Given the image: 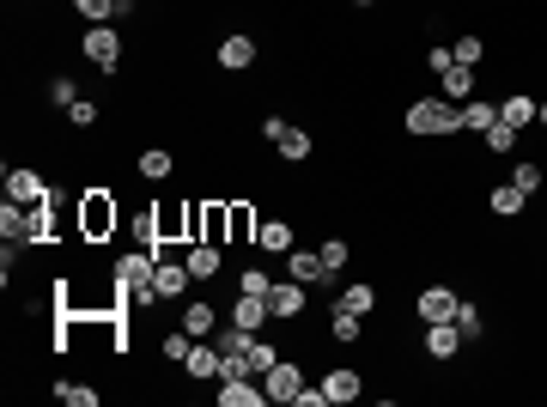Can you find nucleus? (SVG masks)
<instances>
[{
  "instance_id": "1",
  "label": "nucleus",
  "mask_w": 547,
  "mask_h": 407,
  "mask_svg": "<svg viewBox=\"0 0 547 407\" xmlns=\"http://www.w3.org/2000/svg\"><path fill=\"white\" fill-rule=\"evenodd\" d=\"M402 128L414 140H456V104L450 98H414L402 110Z\"/></svg>"
},
{
  "instance_id": "2",
  "label": "nucleus",
  "mask_w": 547,
  "mask_h": 407,
  "mask_svg": "<svg viewBox=\"0 0 547 407\" xmlns=\"http://www.w3.org/2000/svg\"><path fill=\"white\" fill-rule=\"evenodd\" d=\"M152 274H159V256H152V250L110 256V280L122 286V298H128V304H152Z\"/></svg>"
},
{
  "instance_id": "3",
  "label": "nucleus",
  "mask_w": 547,
  "mask_h": 407,
  "mask_svg": "<svg viewBox=\"0 0 547 407\" xmlns=\"http://www.w3.org/2000/svg\"><path fill=\"white\" fill-rule=\"evenodd\" d=\"M116 225H122L116 195H110V189H86V195H80V243H110Z\"/></svg>"
},
{
  "instance_id": "4",
  "label": "nucleus",
  "mask_w": 547,
  "mask_h": 407,
  "mask_svg": "<svg viewBox=\"0 0 547 407\" xmlns=\"http://www.w3.org/2000/svg\"><path fill=\"white\" fill-rule=\"evenodd\" d=\"M80 55H86L98 73H116V67H122V31H116V25H92L86 43H80Z\"/></svg>"
},
{
  "instance_id": "5",
  "label": "nucleus",
  "mask_w": 547,
  "mask_h": 407,
  "mask_svg": "<svg viewBox=\"0 0 547 407\" xmlns=\"http://www.w3.org/2000/svg\"><path fill=\"white\" fill-rule=\"evenodd\" d=\"M268 310H274V322H304V310H310V292H304V280H274L268 286Z\"/></svg>"
},
{
  "instance_id": "6",
  "label": "nucleus",
  "mask_w": 547,
  "mask_h": 407,
  "mask_svg": "<svg viewBox=\"0 0 547 407\" xmlns=\"http://www.w3.org/2000/svg\"><path fill=\"white\" fill-rule=\"evenodd\" d=\"M456 310H462V292H456V286H426V292L414 298V316H420V322H456Z\"/></svg>"
},
{
  "instance_id": "7",
  "label": "nucleus",
  "mask_w": 547,
  "mask_h": 407,
  "mask_svg": "<svg viewBox=\"0 0 547 407\" xmlns=\"http://www.w3.org/2000/svg\"><path fill=\"white\" fill-rule=\"evenodd\" d=\"M225 219H231V237H225V243H238V250H256V237H262V225H256V201L231 195V201H225Z\"/></svg>"
},
{
  "instance_id": "8",
  "label": "nucleus",
  "mask_w": 547,
  "mask_h": 407,
  "mask_svg": "<svg viewBox=\"0 0 547 407\" xmlns=\"http://www.w3.org/2000/svg\"><path fill=\"white\" fill-rule=\"evenodd\" d=\"M225 322H238V329L262 335L268 322H274V310H268V298H262V292H238V298H231V310H225Z\"/></svg>"
},
{
  "instance_id": "9",
  "label": "nucleus",
  "mask_w": 547,
  "mask_h": 407,
  "mask_svg": "<svg viewBox=\"0 0 547 407\" xmlns=\"http://www.w3.org/2000/svg\"><path fill=\"white\" fill-rule=\"evenodd\" d=\"M213 55H219V67H225V73H250L262 49H256V37H250V31H231V37H219V49H213Z\"/></svg>"
},
{
  "instance_id": "10",
  "label": "nucleus",
  "mask_w": 547,
  "mask_h": 407,
  "mask_svg": "<svg viewBox=\"0 0 547 407\" xmlns=\"http://www.w3.org/2000/svg\"><path fill=\"white\" fill-rule=\"evenodd\" d=\"M262 389H268V401H286V407H292V401L304 395V365H298V359H280V365L262 377Z\"/></svg>"
},
{
  "instance_id": "11",
  "label": "nucleus",
  "mask_w": 547,
  "mask_h": 407,
  "mask_svg": "<svg viewBox=\"0 0 547 407\" xmlns=\"http://www.w3.org/2000/svg\"><path fill=\"white\" fill-rule=\"evenodd\" d=\"M195 286V274H189V262H159V274H152V304H171V298H183Z\"/></svg>"
},
{
  "instance_id": "12",
  "label": "nucleus",
  "mask_w": 547,
  "mask_h": 407,
  "mask_svg": "<svg viewBox=\"0 0 547 407\" xmlns=\"http://www.w3.org/2000/svg\"><path fill=\"white\" fill-rule=\"evenodd\" d=\"M438 98H450V104H468V98H481V79H475V67L450 61V67L438 73Z\"/></svg>"
},
{
  "instance_id": "13",
  "label": "nucleus",
  "mask_w": 547,
  "mask_h": 407,
  "mask_svg": "<svg viewBox=\"0 0 547 407\" xmlns=\"http://www.w3.org/2000/svg\"><path fill=\"white\" fill-rule=\"evenodd\" d=\"M286 274L304 280V286H335V280H341V274L323 268V250H286Z\"/></svg>"
},
{
  "instance_id": "14",
  "label": "nucleus",
  "mask_w": 547,
  "mask_h": 407,
  "mask_svg": "<svg viewBox=\"0 0 547 407\" xmlns=\"http://www.w3.org/2000/svg\"><path fill=\"white\" fill-rule=\"evenodd\" d=\"M7 201H19V207H43V201H49V183H43L31 165H13V171H7Z\"/></svg>"
},
{
  "instance_id": "15",
  "label": "nucleus",
  "mask_w": 547,
  "mask_h": 407,
  "mask_svg": "<svg viewBox=\"0 0 547 407\" xmlns=\"http://www.w3.org/2000/svg\"><path fill=\"white\" fill-rule=\"evenodd\" d=\"M183 371H189L195 383H219V377H225V353H219L213 341H195L189 359H183Z\"/></svg>"
},
{
  "instance_id": "16",
  "label": "nucleus",
  "mask_w": 547,
  "mask_h": 407,
  "mask_svg": "<svg viewBox=\"0 0 547 407\" xmlns=\"http://www.w3.org/2000/svg\"><path fill=\"white\" fill-rule=\"evenodd\" d=\"M365 395V371H353V365H335V371H323V401H359Z\"/></svg>"
},
{
  "instance_id": "17",
  "label": "nucleus",
  "mask_w": 547,
  "mask_h": 407,
  "mask_svg": "<svg viewBox=\"0 0 547 407\" xmlns=\"http://www.w3.org/2000/svg\"><path fill=\"white\" fill-rule=\"evenodd\" d=\"M268 389L262 377H219V407H262Z\"/></svg>"
},
{
  "instance_id": "18",
  "label": "nucleus",
  "mask_w": 547,
  "mask_h": 407,
  "mask_svg": "<svg viewBox=\"0 0 547 407\" xmlns=\"http://www.w3.org/2000/svg\"><path fill=\"white\" fill-rule=\"evenodd\" d=\"M183 262H189L195 280H219V268H225V243H183Z\"/></svg>"
},
{
  "instance_id": "19",
  "label": "nucleus",
  "mask_w": 547,
  "mask_h": 407,
  "mask_svg": "<svg viewBox=\"0 0 547 407\" xmlns=\"http://www.w3.org/2000/svg\"><path fill=\"white\" fill-rule=\"evenodd\" d=\"M499 122V104L493 98H468V104H456V134H487Z\"/></svg>"
},
{
  "instance_id": "20",
  "label": "nucleus",
  "mask_w": 547,
  "mask_h": 407,
  "mask_svg": "<svg viewBox=\"0 0 547 407\" xmlns=\"http://www.w3.org/2000/svg\"><path fill=\"white\" fill-rule=\"evenodd\" d=\"M420 347H426V359L444 365V359L462 353V329H456V322H426V341H420Z\"/></svg>"
},
{
  "instance_id": "21",
  "label": "nucleus",
  "mask_w": 547,
  "mask_h": 407,
  "mask_svg": "<svg viewBox=\"0 0 547 407\" xmlns=\"http://www.w3.org/2000/svg\"><path fill=\"white\" fill-rule=\"evenodd\" d=\"M73 13H80L86 25H116V19H128L134 13V0H67Z\"/></svg>"
},
{
  "instance_id": "22",
  "label": "nucleus",
  "mask_w": 547,
  "mask_h": 407,
  "mask_svg": "<svg viewBox=\"0 0 547 407\" xmlns=\"http://www.w3.org/2000/svg\"><path fill=\"white\" fill-rule=\"evenodd\" d=\"M535 110H541V98H529V92H505V98H499V122H511L517 134L535 128Z\"/></svg>"
},
{
  "instance_id": "23",
  "label": "nucleus",
  "mask_w": 547,
  "mask_h": 407,
  "mask_svg": "<svg viewBox=\"0 0 547 407\" xmlns=\"http://www.w3.org/2000/svg\"><path fill=\"white\" fill-rule=\"evenodd\" d=\"M183 329H189L195 341H207V335L219 329V310H213V298H189V304H183Z\"/></svg>"
},
{
  "instance_id": "24",
  "label": "nucleus",
  "mask_w": 547,
  "mask_h": 407,
  "mask_svg": "<svg viewBox=\"0 0 547 407\" xmlns=\"http://www.w3.org/2000/svg\"><path fill=\"white\" fill-rule=\"evenodd\" d=\"M329 341H335V347H359V341H365V316H353V310L335 304V310H329Z\"/></svg>"
},
{
  "instance_id": "25",
  "label": "nucleus",
  "mask_w": 547,
  "mask_h": 407,
  "mask_svg": "<svg viewBox=\"0 0 547 407\" xmlns=\"http://www.w3.org/2000/svg\"><path fill=\"white\" fill-rule=\"evenodd\" d=\"M134 171H140V177H146V183H165V177H171V171H177V158H171V152H165V146H146V152H140V158H134Z\"/></svg>"
},
{
  "instance_id": "26",
  "label": "nucleus",
  "mask_w": 547,
  "mask_h": 407,
  "mask_svg": "<svg viewBox=\"0 0 547 407\" xmlns=\"http://www.w3.org/2000/svg\"><path fill=\"white\" fill-rule=\"evenodd\" d=\"M335 304H341V310H353V316H371V310H377V286H365V280H347V286L335 292Z\"/></svg>"
},
{
  "instance_id": "27",
  "label": "nucleus",
  "mask_w": 547,
  "mask_h": 407,
  "mask_svg": "<svg viewBox=\"0 0 547 407\" xmlns=\"http://www.w3.org/2000/svg\"><path fill=\"white\" fill-rule=\"evenodd\" d=\"M262 250H268V256H286V250H298L292 219H262Z\"/></svg>"
},
{
  "instance_id": "28",
  "label": "nucleus",
  "mask_w": 547,
  "mask_h": 407,
  "mask_svg": "<svg viewBox=\"0 0 547 407\" xmlns=\"http://www.w3.org/2000/svg\"><path fill=\"white\" fill-rule=\"evenodd\" d=\"M487 207H493L499 219H517V213L529 207V195H523L517 183H499V189H487Z\"/></svg>"
},
{
  "instance_id": "29",
  "label": "nucleus",
  "mask_w": 547,
  "mask_h": 407,
  "mask_svg": "<svg viewBox=\"0 0 547 407\" xmlns=\"http://www.w3.org/2000/svg\"><path fill=\"white\" fill-rule=\"evenodd\" d=\"M55 395H61L67 407H104V395H98L86 377H61V383H55Z\"/></svg>"
},
{
  "instance_id": "30",
  "label": "nucleus",
  "mask_w": 547,
  "mask_h": 407,
  "mask_svg": "<svg viewBox=\"0 0 547 407\" xmlns=\"http://www.w3.org/2000/svg\"><path fill=\"white\" fill-rule=\"evenodd\" d=\"M310 146H317V140H310V128H286V134L274 140V152L286 158V165H304V158H310Z\"/></svg>"
},
{
  "instance_id": "31",
  "label": "nucleus",
  "mask_w": 547,
  "mask_h": 407,
  "mask_svg": "<svg viewBox=\"0 0 547 407\" xmlns=\"http://www.w3.org/2000/svg\"><path fill=\"white\" fill-rule=\"evenodd\" d=\"M280 359H286V353H280V347H274L268 335H250V371H256V377H268V371H274Z\"/></svg>"
},
{
  "instance_id": "32",
  "label": "nucleus",
  "mask_w": 547,
  "mask_h": 407,
  "mask_svg": "<svg viewBox=\"0 0 547 407\" xmlns=\"http://www.w3.org/2000/svg\"><path fill=\"white\" fill-rule=\"evenodd\" d=\"M450 55H456L462 67H481V61H487V37H475V31H462V37L450 43Z\"/></svg>"
},
{
  "instance_id": "33",
  "label": "nucleus",
  "mask_w": 547,
  "mask_h": 407,
  "mask_svg": "<svg viewBox=\"0 0 547 407\" xmlns=\"http://www.w3.org/2000/svg\"><path fill=\"white\" fill-rule=\"evenodd\" d=\"M481 146H487L493 158H511V152H517V128H511V122H493V128L481 134Z\"/></svg>"
},
{
  "instance_id": "34",
  "label": "nucleus",
  "mask_w": 547,
  "mask_h": 407,
  "mask_svg": "<svg viewBox=\"0 0 547 407\" xmlns=\"http://www.w3.org/2000/svg\"><path fill=\"white\" fill-rule=\"evenodd\" d=\"M189 347H195V335L183 329V322H177V329H171V335H159V353H165L171 365H183V359H189Z\"/></svg>"
},
{
  "instance_id": "35",
  "label": "nucleus",
  "mask_w": 547,
  "mask_h": 407,
  "mask_svg": "<svg viewBox=\"0 0 547 407\" xmlns=\"http://www.w3.org/2000/svg\"><path fill=\"white\" fill-rule=\"evenodd\" d=\"M317 250H323V268H329V274H341V268L353 262V243H347V237H323Z\"/></svg>"
},
{
  "instance_id": "36",
  "label": "nucleus",
  "mask_w": 547,
  "mask_h": 407,
  "mask_svg": "<svg viewBox=\"0 0 547 407\" xmlns=\"http://www.w3.org/2000/svg\"><path fill=\"white\" fill-rule=\"evenodd\" d=\"M511 183H517V189H523V195H535V189H541V183H547V165H535V158H523V165H517V171H511Z\"/></svg>"
},
{
  "instance_id": "37",
  "label": "nucleus",
  "mask_w": 547,
  "mask_h": 407,
  "mask_svg": "<svg viewBox=\"0 0 547 407\" xmlns=\"http://www.w3.org/2000/svg\"><path fill=\"white\" fill-rule=\"evenodd\" d=\"M456 329H462V341H481V329H487V316H481L475 304L462 298V310H456Z\"/></svg>"
},
{
  "instance_id": "38",
  "label": "nucleus",
  "mask_w": 547,
  "mask_h": 407,
  "mask_svg": "<svg viewBox=\"0 0 547 407\" xmlns=\"http://www.w3.org/2000/svg\"><path fill=\"white\" fill-rule=\"evenodd\" d=\"M67 122H73V128H98V104H92V98L67 104Z\"/></svg>"
},
{
  "instance_id": "39",
  "label": "nucleus",
  "mask_w": 547,
  "mask_h": 407,
  "mask_svg": "<svg viewBox=\"0 0 547 407\" xmlns=\"http://www.w3.org/2000/svg\"><path fill=\"white\" fill-rule=\"evenodd\" d=\"M49 98L67 110V104H80V86H73V79H55V86H49Z\"/></svg>"
},
{
  "instance_id": "40",
  "label": "nucleus",
  "mask_w": 547,
  "mask_h": 407,
  "mask_svg": "<svg viewBox=\"0 0 547 407\" xmlns=\"http://www.w3.org/2000/svg\"><path fill=\"white\" fill-rule=\"evenodd\" d=\"M450 61H456V55H450V43H432V49H426V67H432V73H444Z\"/></svg>"
},
{
  "instance_id": "41",
  "label": "nucleus",
  "mask_w": 547,
  "mask_h": 407,
  "mask_svg": "<svg viewBox=\"0 0 547 407\" xmlns=\"http://www.w3.org/2000/svg\"><path fill=\"white\" fill-rule=\"evenodd\" d=\"M268 286H274V280H268V274H256V268L238 280V292H262V298H268Z\"/></svg>"
},
{
  "instance_id": "42",
  "label": "nucleus",
  "mask_w": 547,
  "mask_h": 407,
  "mask_svg": "<svg viewBox=\"0 0 547 407\" xmlns=\"http://www.w3.org/2000/svg\"><path fill=\"white\" fill-rule=\"evenodd\" d=\"M286 128H292V122H286V116H262V140H280V134H286Z\"/></svg>"
},
{
  "instance_id": "43",
  "label": "nucleus",
  "mask_w": 547,
  "mask_h": 407,
  "mask_svg": "<svg viewBox=\"0 0 547 407\" xmlns=\"http://www.w3.org/2000/svg\"><path fill=\"white\" fill-rule=\"evenodd\" d=\"M535 128H541V134H547V98H541V110H535Z\"/></svg>"
}]
</instances>
